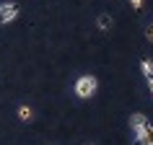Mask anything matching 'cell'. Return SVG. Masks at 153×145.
<instances>
[{
	"mask_svg": "<svg viewBox=\"0 0 153 145\" xmlns=\"http://www.w3.org/2000/svg\"><path fill=\"white\" fill-rule=\"evenodd\" d=\"M96 88H99V81L94 75H81V78L75 81V96L78 98H91L96 93Z\"/></svg>",
	"mask_w": 153,
	"mask_h": 145,
	"instance_id": "1",
	"label": "cell"
},
{
	"mask_svg": "<svg viewBox=\"0 0 153 145\" xmlns=\"http://www.w3.org/2000/svg\"><path fill=\"white\" fill-rule=\"evenodd\" d=\"M130 124H132V132H137V135L148 137V140L153 143V124L148 122V117H145V114H132Z\"/></svg>",
	"mask_w": 153,
	"mask_h": 145,
	"instance_id": "2",
	"label": "cell"
},
{
	"mask_svg": "<svg viewBox=\"0 0 153 145\" xmlns=\"http://www.w3.org/2000/svg\"><path fill=\"white\" fill-rule=\"evenodd\" d=\"M16 16H18V5L16 3H0V26L16 21Z\"/></svg>",
	"mask_w": 153,
	"mask_h": 145,
	"instance_id": "3",
	"label": "cell"
},
{
	"mask_svg": "<svg viewBox=\"0 0 153 145\" xmlns=\"http://www.w3.org/2000/svg\"><path fill=\"white\" fill-rule=\"evenodd\" d=\"M140 70H143L145 81H151V78H153V62L148 60V57H143V60H140Z\"/></svg>",
	"mask_w": 153,
	"mask_h": 145,
	"instance_id": "4",
	"label": "cell"
},
{
	"mask_svg": "<svg viewBox=\"0 0 153 145\" xmlns=\"http://www.w3.org/2000/svg\"><path fill=\"white\" fill-rule=\"evenodd\" d=\"M31 109H29V106H18V119L21 122H31Z\"/></svg>",
	"mask_w": 153,
	"mask_h": 145,
	"instance_id": "5",
	"label": "cell"
},
{
	"mask_svg": "<svg viewBox=\"0 0 153 145\" xmlns=\"http://www.w3.org/2000/svg\"><path fill=\"white\" fill-rule=\"evenodd\" d=\"M96 24H99V29H101V31H106V29L112 26V18H109V16H99Z\"/></svg>",
	"mask_w": 153,
	"mask_h": 145,
	"instance_id": "6",
	"label": "cell"
},
{
	"mask_svg": "<svg viewBox=\"0 0 153 145\" xmlns=\"http://www.w3.org/2000/svg\"><path fill=\"white\" fill-rule=\"evenodd\" d=\"M132 137H135V145H153L148 137H143V135H137V132H132Z\"/></svg>",
	"mask_w": 153,
	"mask_h": 145,
	"instance_id": "7",
	"label": "cell"
},
{
	"mask_svg": "<svg viewBox=\"0 0 153 145\" xmlns=\"http://www.w3.org/2000/svg\"><path fill=\"white\" fill-rule=\"evenodd\" d=\"M130 5H132L135 10H143V5H145V3H143V0H130Z\"/></svg>",
	"mask_w": 153,
	"mask_h": 145,
	"instance_id": "8",
	"label": "cell"
},
{
	"mask_svg": "<svg viewBox=\"0 0 153 145\" xmlns=\"http://www.w3.org/2000/svg\"><path fill=\"white\" fill-rule=\"evenodd\" d=\"M145 39H148V41H151V44H153V24L148 26V31H145Z\"/></svg>",
	"mask_w": 153,
	"mask_h": 145,
	"instance_id": "9",
	"label": "cell"
},
{
	"mask_svg": "<svg viewBox=\"0 0 153 145\" xmlns=\"http://www.w3.org/2000/svg\"><path fill=\"white\" fill-rule=\"evenodd\" d=\"M148 88H151V96H153V78L148 81Z\"/></svg>",
	"mask_w": 153,
	"mask_h": 145,
	"instance_id": "10",
	"label": "cell"
}]
</instances>
